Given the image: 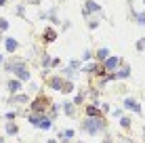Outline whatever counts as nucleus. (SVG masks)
I'll list each match as a JSON object with an SVG mask.
<instances>
[{
	"instance_id": "obj_1",
	"label": "nucleus",
	"mask_w": 145,
	"mask_h": 143,
	"mask_svg": "<svg viewBox=\"0 0 145 143\" xmlns=\"http://www.w3.org/2000/svg\"><path fill=\"white\" fill-rule=\"evenodd\" d=\"M105 118L103 116H97V118H86V120L82 122V131H86L88 135H99V133L105 131Z\"/></svg>"
},
{
	"instance_id": "obj_2",
	"label": "nucleus",
	"mask_w": 145,
	"mask_h": 143,
	"mask_svg": "<svg viewBox=\"0 0 145 143\" xmlns=\"http://www.w3.org/2000/svg\"><path fill=\"white\" fill-rule=\"evenodd\" d=\"M7 70L13 72L15 78H17V80H21V82H27L29 78H32V72L27 70L25 61H8V63H7Z\"/></svg>"
},
{
	"instance_id": "obj_3",
	"label": "nucleus",
	"mask_w": 145,
	"mask_h": 143,
	"mask_svg": "<svg viewBox=\"0 0 145 143\" xmlns=\"http://www.w3.org/2000/svg\"><path fill=\"white\" fill-rule=\"evenodd\" d=\"M48 107H51V99L46 95H38L29 101V112H34V114H46Z\"/></svg>"
},
{
	"instance_id": "obj_4",
	"label": "nucleus",
	"mask_w": 145,
	"mask_h": 143,
	"mask_svg": "<svg viewBox=\"0 0 145 143\" xmlns=\"http://www.w3.org/2000/svg\"><path fill=\"white\" fill-rule=\"evenodd\" d=\"M120 65H122V59H120V57H114V55H109V57L105 59V61L101 63V67H103V72H105V74L116 72Z\"/></svg>"
},
{
	"instance_id": "obj_5",
	"label": "nucleus",
	"mask_w": 145,
	"mask_h": 143,
	"mask_svg": "<svg viewBox=\"0 0 145 143\" xmlns=\"http://www.w3.org/2000/svg\"><path fill=\"white\" fill-rule=\"evenodd\" d=\"M63 82H65V78H63V76H51V78L46 80V84L51 86L53 91H61V88H63Z\"/></svg>"
},
{
	"instance_id": "obj_6",
	"label": "nucleus",
	"mask_w": 145,
	"mask_h": 143,
	"mask_svg": "<svg viewBox=\"0 0 145 143\" xmlns=\"http://www.w3.org/2000/svg\"><path fill=\"white\" fill-rule=\"evenodd\" d=\"M86 118H97L101 116V110H99V103H91V105H86Z\"/></svg>"
},
{
	"instance_id": "obj_7",
	"label": "nucleus",
	"mask_w": 145,
	"mask_h": 143,
	"mask_svg": "<svg viewBox=\"0 0 145 143\" xmlns=\"http://www.w3.org/2000/svg\"><path fill=\"white\" fill-rule=\"evenodd\" d=\"M21 103H29V97L21 95V93H15V95L11 97V105H21Z\"/></svg>"
},
{
	"instance_id": "obj_8",
	"label": "nucleus",
	"mask_w": 145,
	"mask_h": 143,
	"mask_svg": "<svg viewBox=\"0 0 145 143\" xmlns=\"http://www.w3.org/2000/svg\"><path fill=\"white\" fill-rule=\"evenodd\" d=\"M124 107H126V110H133L135 114H141V105H139L135 99H131V97H128V99H124Z\"/></svg>"
},
{
	"instance_id": "obj_9",
	"label": "nucleus",
	"mask_w": 145,
	"mask_h": 143,
	"mask_svg": "<svg viewBox=\"0 0 145 143\" xmlns=\"http://www.w3.org/2000/svg\"><path fill=\"white\" fill-rule=\"evenodd\" d=\"M44 116H46V114H34V112H29V114H27V122L32 126H40V122H42Z\"/></svg>"
},
{
	"instance_id": "obj_10",
	"label": "nucleus",
	"mask_w": 145,
	"mask_h": 143,
	"mask_svg": "<svg viewBox=\"0 0 145 143\" xmlns=\"http://www.w3.org/2000/svg\"><path fill=\"white\" fill-rule=\"evenodd\" d=\"M7 86H8V93H11V95H15V93L21 91V80H17V78H11Z\"/></svg>"
},
{
	"instance_id": "obj_11",
	"label": "nucleus",
	"mask_w": 145,
	"mask_h": 143,
	"mask_svg": "<svg viewBox=\"0 0 145 143\" xmlns=\"http://www.w3.org/2000/svg\"><path fill=\"white\" fill-rule=\"evenodd\" d=\"M61 110H63V114H67V116H74V114H76V105H74L72 101H65V103L61 105Z\"/></svg>"
},
{
	"instance_id": "obj_12",
	"label": "nucleus",
	"mask_w": 145,
	"mask_h": 143,
	"mask_svg": "<svg viewBox=\"0 0 145 143\" xmlns=\"http://www.w3.org/2000/svg\"><path fill=\"white\" fill-rule=\"evenodd\" d=\"M107 57H109V51H107V48H99V51H97V55H95V59H97V63H103V61H105Z\"/></svg>"
},
{
	"instance_id": "obj_13",
	"label": "nucleus",
	"mask_w": 145,
	"mask_h": 143,
	"mask_svg": "<svg viewBox=\"0 0 145 143\" xmlns=\"http://www.w3.org/2000/svg\"><path fill=\"white\" fill-rule=\"evenodd\" d=\"M51 126H53V120H51V118H48V116H44V118H42V122H40V126H38V129H42V131H48V129H51Z\"/></svg>"
},
{
	"instance_id": "obj_14",
	"label": "nucleus",
	"mask_w": 145,
	"mask_h": 143,
	"mask_svg": "<svg viewBox=\"0 0 145 143\" xmlns=\"http://www.w3.org/2000/svg\"><path fill=\"white\" fill-rule=\"evenodd\" d=\"M4 44H7V51H8V53H15V51H17V40H13V38H8Z\"/></svg>"
},
{
	"instance_id": "obj_15",
	"label": "nucleus",
	"mask_w": 145,
	"mask_h": 143,
	"mask_svg": "<svg viewBox=\"0 0 145 143\" xmlns=\"http://www.w3.org/2000/svg\"><path fill=\"white\" fill-rule=\"evenodd\" d=\"M55 38H57V34H55V29H51V27H48L46 32H44V40H46V42H53Z\"/></svg>"
},
{
	"instance_id": "obj_16",
	"label": "nucleus",
	"mask_w": 145,
	"mask_h": 143,
	"mask_svg": "<svg viewBox=\"0 0 145 143\" xmlns=\"http://www.w3.org/2000/svg\"><path fill=\"white\" fill-rule=\"evenodd\" d=\"M131 124H133V120H131L128 116L120 118V126H122V129H131Z\"/></svg>"
},
{
	"instance_id": "obj_17",
	"label": "nucleus",
	"mask_w": 145,
	"mask_h": 143,
	"mask_svg": "<svg viewBox=\"0 0 145 143\" xmlns=\"http://www.w3.org/2000/svg\"><path fill=\"white\" fill-rule=\"evenodd\" d=\"M7 133H8V135H17V133H19L17 124H15V122H8V124H7Z\"/></svg>"
},
{
	"instance_id": "obj_18",
	"label": "nucleus",
	"mask_w": 145,
	"mask_h": 143,
	"mask_svg": "<svg viewBox=\"0 0 145 143\" xmlns=\"http://www.w3.org/2000/svg\"><path fill=\"white\" fill-rule=\"evenodd\" d=\"M74 135H76L74 129H65V131H61V135H59V137H61V139H72Z\"/></svg>"
},
{
	"instance_id": "obj_19",
	"label": "nucleus",
	"mask_w": 145,
	"mask_h": 143,
	"mask_svg": "<svg viewBox=\"0 0 145 143\" xmlns=\"http://www.w3.org/2000/svg\"><path fill=\"white\" fill-rule=\"evenodd\" d=\"M84 97H86V93H78V95L74 97V105H82V103H84Z\"/></svg>"
},
{
	"instance_id": "obj_20",
	"label": "nucleus",
	"mask_w": 145,
	"mask_h": 143,
	"mask_svg": "<svg viewBox=\"0 0 145 143\" xmlns=\"http://www.w3.org/2000/svg\"><path fill=\"white\" fill-rule=\"evenodd\" d=\"M61 91H63V93H72V91H74V82H72V80H65Z\"/></svg>"
},
{
	"instance_id": "obj_21",
	"label": "nucleus",
	"mask_w": 145,
	"mask_h": 143,
	"mask_svg": "<svg viewBox=\"0 0 145 143\" xmlns=\"http://www.w3.org/2000/svg\"><path fill=\"white\" fill-rule=\"evenodd\" d=\"M7 27H8V21L7 19H0V32H4Z\"/></svg>"
},
{
	"instance_id": "obj_22",
	"label": "nucleus",
	"mask_w": 145,
	"mask_h": 143,
	"mask_svg": "<svg viewBox=\"0 0 145 143\" xmlns=\"http://www.w3.org/2000/svg\"><path fill=\"white\" fill-rule=\"evenodd\" d=\"M51 61H53V59L48 57V55H46V57H42V65H44V67H48V65H51Z\"/></svg>"
},
{
	"instance_id": "obj_23",
	"label": "nucleus",
	"mask_w": 145,
	"mask_h": 143,
	"mask_svg": "<svg viewBox=\"0 0 145 143\" xmlns=\"http://www.w3.org/2000/svg\"><path fill=\"white\" fill-rule=\"evenodd\" d=\"M15 116H17V112H7V120H15Z\"/></svg>"
},
{
	"instance_id": "obj_24",
	"label": "nucleus",
	"mask_w": 145,
	"mask_h": 143,
	"mask_svg": "<svg viewBox=\"0 0 145 143\" xmlns=\"http://www.w3.org/2000/svg\"><path fill=\"white\" fill-rule=\"evenodd\" d=\"M137 48H139V51H143V48H145V38H143V40H139V42H137Z\"/></svg>"
},
{
	"instance_id": "obj_25",
	"label": "nucleus",
	"mask_w": 145,
	"mask_h": 143,
	"mask_svg": "<svg viewBox=\"0 0 145 143\" xmlns=\"http://www.w3.org/2000/svg\"><path fill=\"white\" fill-rule=\"evenodd\" d=\"M99 110H101V112H109V105H107V103H101V107H99Z\"/></svg>"
},
{
	"instance_id": "obj_26",
	"label": "nucleus",
	"mask_w": 145,
	"mask_h": 143,
	"mask_svg": "<svg viewBox=\"0 0 145 143\" xmlns=\"http://www.w3.org/2000/svg\"><path fill=\"white\" fill-rule=\"evenodd\" d=\"M0 143H4V139H2V137H0Z\"/></svg>"
},
{
	"instance_id": "obj_27",
	"label": "nucleus",
	"mask_w": 145,
	"mask_h": 143,
	"mask_svg": "<svg viewBox=\"0 0 145 143\" xmlns=\"http://www.w3.org/2000/svg\"><path fill=\"white\" fill-rule=\"evenodd\" d=\"M48 143H57V141H53V139H51V141H48Z\"/></svg>"
},
{
	"instance_id": "obj_28",
	"label": "nucleus",
	"mask_w": 145,
	"mask_h": 143,
	"mask_svg": "<svg viewBox=\"0 0 145 143\" xmlns=\"http://www.w3.org/2000/svg\"><path fill=\"white\" fill-rule=\"evenodd\" d=\"M143 133H145V129H143Z\"/></svg>"
}]
</instances>
